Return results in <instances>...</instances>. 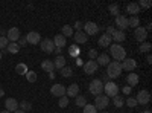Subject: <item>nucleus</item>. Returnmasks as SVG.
Returning a JSON list of instances; mask_svg holds the SVG:
<instances>
[{
    "label": "nucleus",
    "mask_w": 152,
    "mask_h": 113,
    "mask_svg": "<svg viewBox=\"0 0 152 113\" xmlns=\"http://www.w3.org/2000/svg\"><path fill=\"white\" fill-rule=\"evenodd\" d=\"M137 5H138V8H145V9L151 8V2H149V0H140Z\"/></svg>",
    "instance_id": "ea45409f"
},
{
    "label": "nucleus",
    "mask_w": 152,
    "mask_h": 113,
    "mask_svg": "<svg viewBox=\"0 0 152 113\" xmlns=\"http://www.w3.org/2000/svg\"><path fill=\"white\" fill-rule=\"evenodd\" d=\"M138 24H140V18L137 16H132L131 18H128V28H138Z\"/></svg>",
    "instance_id": "bb28decb"
},
{
    "label": "nucleus",
    "mask_w": 152,
    "mask_h": 113,
    "mask_svg": "<svg viewBox=\"0 0 152 113\" xmlns=\"http://www.w3.org/2000/svg\"><path fill=\"white\" fill-rule=\"evenodd\" d=\"M6 38H8V41H11V43H17L18 38H20V29H18V28H11V29L6 32Z\"/></svg>",
    "instance_id": "f8f14e48"
},
{
    "label": "nucleus",
    "mask_w": 152,
    "mask_h": 113,
    "mask_svg": "<svg viewBox=\"0 0 152 113\" xmlns=\"http://www.w3.org/2000/svg\"><path fill=\"white\" fill-rule=\"evenodd\" d=\"M88 57H90V60H94V61H96V58H97V51H96V49H90V51H88Z\"/></svg>",
    "instance_id": "c03bdc74"
},
{
    "label": "nucleus",
    "mask_w": 152,
    "mask_h": 113,
    "mask_svg": "<svg viewBox=\"0 0 152 113\" xmlns=\"http://www.w3.org/2000/svg\"><path fill=\"white\" fill-rule=\"evenodd\" d=\"M146 61L151 64V63H152V57H151V55H148V57H146Z\"/></svg>",
    "instance_id": "3c124183"
},
{
    "label": "nucleus",
    "mask_w": 152,
    "mask_h": 113,
    "mask_svg": "<svg viewBox=\"0 0 152 113\" xmlns=\"http://www.w3.org/2000/svg\"><path fill=\"white\" fill-rule=\"evenodd\" d=\"M82 26H84L82 21H76V23H75V29H76V31H82Z\"/></svg>",
    "instance_id": "de8ad7c7"
},
{
    "label": "nucleus",
    "mask_w": 152,
    "mask_h": 113,
    "mask_svg": "<svg viewBox=\"0 0 152 113\" xmlns=\"http://www.w3.org/2000/svg\"><path fill=\"white\" fill-rule=\"evenodd\" d=\"M97 69H99V66H97V63H96L94 60H90V61L84 63V72H85V73H88V75L96 73V72H97Z\"/></svg>",
    "instance_id": "9d476101"
},
{
    "label": "nucleus",
    "mask_w": 152,
    "mask_h": 113,
    "mask_svg": "<svg viewBox=\"0 0 152 113\" xmlns=\"http://www.w3.org/2000/svg\"><path fill=\"white\" fill-rule=\"evenodd\" d=\"M135 101H137V104H140V106L149 104V101H151V93H149L148 90H140V92L137 93V96H135Z\"/></svg>",
    "instance_id": "423d86ee"
},
{
    "label": "nucleus",
    "mask_w": 152,
    "mask_h": 113,
    "mask_svg": "<svg viewBox=\"0 0 152 113\" xmlns=\"http://www.w3.org/2000/svg\"><path fill=\"white\" fill-rule=\"evenodd\" d=\"M5 107H6L8 112H15V110H18V101L15 98H6Z\"/></svg>",
    "instance_id": "2eb2a0df"
},
{
    "label": "nucleus",
    "mask_w": 152,
    "mask_h": 113,
    "mask_svg": "<svg viewBox=\"0 0 152 113\" xmlns=\"http://www.w3.org/2000/svg\"><path fill=\"white\" fill-rule=\"evenodd\" d=\"M53 66H55V69H62V67H66V58L62 57V55H58L56 58H55V61H53Z\"/></svg>",
    "instance_id": "393cba45"
},
{
    "label": "nucleus",
    "mask_w": 152,
    "mask_h": 113,
    "mask_svg": "<svg viewBox=\"0 0 152 113\" xmlns=\"http://www.w3.org/2000/svg\"><path fill=\"white\" fill-rule=\"evenodd\" d=\"M108 11H110V14H111V16L117 17V16H119V5H116V3L110 5V6H108Z\"/></svg>",
    "instance_id": "2f4dec72"
},
{
    "label": "nucleus",
    "mask_w": 152,
    "mask_h": 113,
    "mask_svg": "<svg viewBox=\"0 0 152 113\" xmlns=\"http://www.w3.org/2000/svg\"><path fill=\"white\" fill-rule=\"evenodd\" d=\"M73 38H75L76 43H87L88 35H87L85 32H82V31H78L76 34H73Z\"/></svg>",
    "instance_id": "6ab92c4d"
},
{
    "label": "nucleus",
    "mask_w": 152,
    "mask_h": 113,
    "mask_svg": "<svg viewBox=\"0 0 152 113\" xmlns=\"http://www.w3.org/2000/svg\"><path fill=\"white\" fill-rule=\"evenodd\" d=\"M40 44H41V51L46 52V54H52V52L55 51V44H53V41H52V40H49V38L41 40Z\"/></svg>",
    "instance_id": "ddd939ff"
},
{
    "label": "nucleus",
    "mask_w": 152,
    "mask_h": 113,
    "mask_svg": "<svg viewBox=\"0 0 152 113\" xmlns=\"http://www.w3.org/2000/svg\"><path fill=\"white\" fill-rule=\"evenodd\" d=\"M26 40H28L29 44H38V43L41 41V35H40V32H34V31H31V32L26 35Z\"/></svg>",
    "instance_id": "4468645a"
},
{
    "label": "nucleus",
    "mask_w": 152,
    "mask_h": 113,
    "mask_svg": "<svg viewBox=\"0 0 152 113\" xmlns=\"http://www.w3.org/2000/svg\"><path fill=\"white\" fill-rule=\"evenodd\" d=\"M125 38H126V35H125V32H123V31H116V32H114V35L111 37V40L116 41V44H119V43L125 41Z\"/></svg>",
    "instance_id": "b1692460"
},
{
    "label": "nucleus",
    "mask_w": 152,
    "mask_h": 113,
    "mask_svg": "<svg viewBox=\"0 0 152 113\" xmlns=\"http://www.w3.org/2000/svg\"><path fill=\"white\" fill-rule=\"evenodd\" d=\"M84 110V113H97V110H96V107L93 106V104H85L84 107H82Z\"/></svg>",
    "instance_id": "f704fd0d"
},
{
    "label": "nucleus",
    "mask_w": 152,
    "mask_h": 113,
    "mask_svg": "<svg viewBox=\"0 0 152 113\" xmlns=\"http://www.w3.org/2000/svg\"><path fill=\"white\" fill-rule=\"evenodd\" d=\"M116 31H117V29L114 28V26H108V28H107V32H105V34H107V35H110V37H113V35H114V32H116Z\"/></svg>",
    "instance_id": "a18cd8bd"
},
{
    "label": "nucleus",
    "mask_w": 152,
    "mask_h": 113,
    "mask_svg": "<svg viewBox=\"0 0 152 113\" xmlns=\"http://www.w3.org/2000/svg\"><path fill=\"white\" fill-rule=\"evenodd\" d=\"M50 93H52L55 98L66 96V87L62 84H53L52 87H50Z\"/></svg>",
    "instance_id": "1a4fd4ad"
},
{
    "label": "nucleus",
    "mask_w": 152,
    "mask_h": 113,
    "mask_svg": "<svg viewBox=\"0 0 152 113\" xmlns=\"http://www.w3.org/2000/svg\"><path fill=\"white\" fill-rule=\"evenodd\" d=\"M53 52H55V54H56V57H58V55H61V49L55 47V51H53Z\"/></svg>",
    "instance_id": "8fccbe9b"
},
{
    "label": "nucleus",
    "mask_w": 152,
    "mask_h": 113,
    "mask_svg": "<svg viewBox=\"0 0 152 113\" xmlns=\"http://www.w3.org/2000/svg\"><path fill=\"white\" fill-rule=\"evenodd\" d=\"M126 11H128L131 14V17H132V16H137L138 12H140V8H138L137 3H129L128 6H126Z\"/></svg>",
    "instance_id": "a878e982"
},
{
    "label": "nucleus",
    "mask_w": 152,
    "mask_h": 113,
    "mask_svg": "<svg viewBox=\"0 0 152 113\" xmlns=\"http://www.w3.org/2000/svg\"><path fill=\"white\" fill-rule=\"evenodd\" d=\"M3 95H5V90H3V89H0V96H3Z\"/></svg>",
    "instance_id": "864d4df0"
},
{
    "label": "nucleus",
    "mask_w": 152,
    "mask_h": 113,
    "mask_svg": "<svg viewBox=\"0 0 152 113\" xmlns=\"http://www.w3.org/2000/svg\"><path fill=\"white\" fill-rule=\"evenodd\" d=\"M120 66H122V70L132 72V70L137 67V61H135L134 58H125V60L120 63Z\"/></svg>",
    "instance_id": "0eeeda50"
},
{
    "label": "nucleus",
    "mask_w": 152,
    "mask_h": 113,
    "mask_svg": "<svg viewBox=\"0 0 152 113\" xmlns=\"http://www.w3.org/2000/svg\"><path fill=\"white\" fill-rule=\"evenodd\" d=\"M52 41H53L55 47L61 49V47H64V46H66V43H67V38H66L64 35H61V34H56V35H55V38H53Z\"/></svg>",
    "instance_id": "a211bd4d"
},
{
    "label": "nucleus",
    "mask_w": 152,
    "mask_h": 113,
    "mask_svg": "<svg viewBox=\"0 0 152 113\" xmlns=\"http://www.w3.org/2000/svg\"><path fill=\"white\" fill-rule=\"evenodd\" d=\"M96 63H97V66H105L107 67L110 64V57L107 54H100V55H97Z\"/></svg>",
    "instance_id": "aec40b11"
},
{
    "label": "nucleus",
    "mask_w": 152,
    "mask_h": 113,
    "mask_svg": "<svg viewBox=\"0 0 152 113\" xmlns=\"http://www.w3.org/2000/svg\"><path fill=\"white\" fill-rule=\"evenodd\" d=\"M120 73H122L120 63L119 61H110V64L107 66V77L111 78V80H114V78L120 77Z\"/></svg>",
    "instance_id": "f03ea898"
},
{
    "label": "nucleus",
    "mask_w": 152,
    "mask_h": 113,
    "mask_svg": "<svg viewBox=\"0 0 152 113\" xmlns=\"http://www.w3.org/2000/svg\"><path fill=\"white\" fill-rule=\"evenodd\" d=\"M111 37L110 35H107V34H104L102 37H99V46L100 47H110L111 46Z\"/></svg>",
    "instance_id": "4be33fe9"
},
{
    "label": "nucleus",
    "mask_w": 152,
    "mask_h": 113,
    "mask_svg": "<svg viewBox=\"0 0 152 113\" xmlns=\"http://www.w3.org/2000/svg\"><path fill=\"white\" fill-rule=\"evenodd\" d=\"M84 32L87 35H96L99 32V26L94 21H87V23H84Z\"/></svg>",
    "instance_id": "6e6552de"
},
{
    "label": "nucleus",
    "mask_w": 152,
    "mask_h": 113,
    "mask_svg": "<svg viewBox=\"0 0 152 113\" xmlns=\"http://www.w3.org/2000/svg\"><path fill=\"white\" fill-rule=\"evenodd\" d=\"M41 69L46 70V72H49V73H53V70H55L53 61H50V60H44V61H41Z\"/></svg>",
    "instance_id": "412c9836"
},
{
    "label": "nucleus",
    "mask_w": 152,
    "mask_h": 113,
    "mask_svg": "<svg viewBox=\"0 0 152 113\" xmlns=\"http://www.w3.org/2000/svg\"><path fill=\"white\" fill-rule=\"evenodd\" d=\"M75 103H76V106H78V107H84L87 104V98L84 95H78V96H76V99H75Z\"/></svg>",
    "instance_id": "7c9ffc66"
},
{
    "label": "nucleus",
    "mask_w": 152,
    "mask_h": 113,
    "mask_svg": "<svg viewBox=\"0 0 152 113\" xmlns=\"http://www.w3.org/2000/svg\"><path fill=\"white\" fill-rule=\"evenodd\" d=\"M58 106H59L61 109H66V107L69 106V98H67V96H61L59 101H58Z\"/></svg>",
    "instance_id": "e433bc0d"
},
{
    "label": "nucleus",
    "mask_w": 152,
    "mask_h": 113,
    "mask_svg": "<svg viewBox=\"0 0 152 113\" xmlns=\"http://www.w3.org/2000/svg\"><path fill=\"white\" fill-rule=\"evenodd\" d=\"M69 52H70L72 57H78V55H79V49H78V46H70Z\"/></svg>",
    "instance_id": "a19ab883"
},
{
    "label": "nucleus",
    "mask_w": 152,
    "mask_h": 113,
    "mask_svg": "<svg viewBox=\"0 0 152 113\" xmlns=\"http://www.w3.org/2000/svg\"><path fill=\"white\" fill-rule=\"evenodd\" d=\"M88 90H90V93L94 95V96L102 95V92H104V83H102V80H93L90 83V86H88Z\"/></svg>",
    "instance_id": "7ed1b4c3"
},
{
    "label": "nucleus",
    "mask_w": 152,
    "mask_h": 113,
    "mask_svg": "<svg viewBox=\"0 0 152 113\" xmlns=\"http://www.w3.org/2000/svg\"><path fill=\"white\" fill-rule=\"evenodd\" d=\"M6 51H8L9 54H18L20 46H18L17 43H9V44H8V47H6Z\"/></svg>",
    "instance_id": "c85d7f7f"
},
{
    "label": "nucleus",
    "mask_w": 152,
    "mask_h": 113,
    "mask_svg": "<svg viewBox=\"0 0 152 113\" xmlns=\"http://www.w3.org/2000/svg\"><path fill=\"white\" fill-rule=\"evenodd\" d=\"M66 95H67V98H76L79 95V86L78 84H70L66 89Z\"/></svg>",
    "instance_id": "dca6fc26"
},
{
    "label": "nucleus",
    "mask_w": 152,
    "mask_h": 113,
    "mask_svg": "<svg viewBox=\"0 0 152 113\" xmlns=\"http://www.w3.org/2000/svg\"><path fill=\"white\" fill-rule=\"evenodd\" d=\"M0 60H2V52H0Z\"/></svg>",
    "instance_id": "13d9d810"
},
{
    "label": "nucleus",
    "mask_w": 152,
    "mask_h": 113,
    "mask_svg": "<svg viewBox=\"0 0 152 113\" xmlns=\"http://www.w3.org/2000/svg\"><path fill=\"white\" fill-rule=\"evenodd\" d=\"M143 113H151V110H146V112H143Z\"/></svg>",
    "instance_id": "4d7b16f0"
},
{
    "label": "nucleus",
    "mask_w": 152,
    "mask_h": 113,
    "mask_svg": "<svg viewBox=\"0 0 152 113\" xmlns=\"http://www.w3.org/2000/svg\"><path fill=\"white\" fill-rule=\"evenodd\" d=\"M116 24H117V31H123L125 32V29L128 28V18H126L125 16H117L116 17Z\"/></svg>",
    "instance_id": "f3484780"
},
{
    "label": "nucleus",
    "mask_w": 152,
    "mask_h": 113,
    "mask_svg": "<svg viewBox=\"0 0 152 113\" xmlns=\"http://www.w3.org/2000/svg\"><path fill=\"white\" fill-rule=\"evenodd\" d=\"M14 113H26V112H23V110H15Z\"/></svg>",
    "instance_id": "5fc2aeb1"
},
{
    "label": "nucleus",
    "mask_w": 152,
    "mask_h": 113,
    "mask_svg": "<svg viewBox=\"0 0 152 113\" xmlns=\"http://www.w3.org/2000/svg\"><path fill=\"white\" fill-rule=\"evenodd\" d=\"M126 81H128L129 87H134V86H137V84H138L140 78H138V75H137V73H132V72H129V75L126 77Z\"/></svg>",
    "instance_id": "5701e85b"
},
{
    "label": "nucleus",
    "mask_w": 152,
    "mask_h": 113,
    "mask_svg": "<svg viewBox=\"0 0 152 113\" xmlns=\"http://www.w3.org/2000/svg\"><path fill=\"white\" fill-rule=\"evenodd\" d=\"M0 35L5 37V35H6V31H5V29H0Z\"/></svg>",
    "instance_id": "603ef678"
},
{
    "label": "nucleus",
    "mask_w": 152,
    "mask_h": 113,
    "mask_svg": "<svg viewBox=\"0 0 152 113\" xmlns=\"http://www.w3.org/2000/svg\"><path fill=\"white\" fill-rule=\"evenodd\" d=\"M126 106L135 107V106H138V104H137V101H135V98H126Z\"/></svg>",
    "instance_id": "37998d69"
},
{
    "label": "nucleus",
    "mask_w": 152,
    "mask_h": 113,
    "mask_svg": "<svg viewBox=\"0 0 152 113\" xmlns=\"http://www.w3.org/2000/svg\"><path fill=\"white\" fill-rule=\"evenodd\" d=\"M15 72H17L18 75H26V73H28V66L23 64V63H20V64L15 66Z\"/></svg>",
    "instance_id": "c756f323"
},
{
    "label": "nucleus",
    "mask_w": 152,
    "mask_h": 113,
    "mask_svg": "<svg viewBox=\"0 0 152 113\" xmlns=\"http://www.w3.org/2000/svg\"><path fill=\"white\" fill-rule=\"evenodd\" d=\"M110 52H111V57L116 60V61H123L125 58H126V51H125V47L123 46H120V44H111L110 46Z\"/></svg>",
    "instance_id": "f257e3e1"
},
{
    "label": "nucleus",
    "mask_w": 152,
    "mask_h": 113,
    "mask_svg": "<svg viewBox=\"0 0 152 113\" xmlns=\"http://www.w3.org/2000/svg\"><path fill=\"white\" fill-rule=\"evenodd\" d=\"M134 37H135L137 41L145 43V41H146V37H148V31H146L143 26H138V28H135V31H134Z\"/></svg>",
    "instance_id": "9b49d317"
},
{
    "label": "nucleus",
    "mask_w": 152,
    "mask_h": 113,
    "mask_svg": "<svg viewBox=\"0 0 152 113\" xmlns=\"http://www.w3.org/2000/svg\"><path fill=\"white\" fill-rule=\"evenodd\" d=\"M113 103H114V106H116V107H122L123 104H125V101H123V98H120L119 95H116V96H113Z\"/></svg>",
    "instance_id": "473e14b6"
},
{
    "label": "nucleus",
    "mask_w": 152,
    "mask_h": 113,
    "mask_svg": "<svg viewBox=\"0 0 152 113\" xmlns=\"http://www.w3.org/2000/svg\"><path fill=\"white\" fill-rule=\"evenodd\" d=\"M151 47H152V44H151L149 41H145V43L140 44V47H138V49H140V52L143 54V52H149V51H151Z\"/></svg>",
    "instance_id": "c9c22d12"
},
{
    "label": "nucleus",
    "mask_w": 152,
    "mask_h": 113,
    "mask_svg": "<svg viewBox=\"0 0 152 113\" xmlns=\"http://www.w3.org/2000/svg\"><path fill=\"white\" fill-rule=\"evenodd\" d=\"M108 104H110V98L107 95H99V96L94 98V104L93 106L96 107V110H104V109L108 107Z\"/></svg>",
    "instance_id": "39448f33"
},
{
    "label": "nucleus",
    "mask_w": 152,
    "mask_h": 113,
    "mask_svg": "<svg viewBox=\"0 0 152 113\" xmlns=\"http://www.w3.org/2000/svg\"><path fill=\"white\" fill-rule=\"evenodd\" d=\"M131 89H132V87H129V86L123 87V93H125V95H129V93H131Z\"/></svg>",
    "instance_id": "09e8293b"
},
{
    "label": "nucleus",
    "mask_w": 152,
    "mask_h": 113,
    "mask_svg": "<svg viewBox=\"0 0 152 113\" xmlns=\"http://www.w3.org/2000/svg\"><path fill=\"white\" fill-rule=\"evenodd\" d=\"M104 92L108 98H113V96H116L119 93V86L116 83H113V81H108L104 84Z\"/></svg>",
    "instance_id": "20e7f679"
},
{
    "label": "nucleus",
    "mask_w": 152,
    "mask_h": 113,
    "mask_svg": "<svg viewBox=\"0 0 152 113\" xmlns=\"http://www.w3.org/2000/svg\"><path fill=\"white\" fill-rule=\"evenodd\" d=\"M2 113H11V112H8V110H3V112H2Z\"/></svg>",
    "instance_id": "6e6d98bb"
},
{
    "label": "nucleus",
    "mask_w": 152,
    "mask_h": 113,
    "mask_svg": "<svg viewBox=\"0 0 152 113\" xmlns=\"http://www.w3.org/2000/svg\"><path fill=\"white\" fill-rule=\"evenodd\" d=\"M26 78H28V81H29V83H35V81H37V73H35L34 70H28Z\"/></svg>",
    "instance_id": "58836bf2"
},
{
    "label": "nucleus",
    "mask_w": 152,
    "mask_h": 113,
    "mask_svg": "<svg viewBox=\"0 0 152 113\" xmlns=\"http://www.w3.org/2000/svg\"><path fill=\"white\" fill-rule=\"evenodd\" d=\"M8 44H9V41L6 37H0V49H6Z\"/></svg>",
    "instance_id": "79ce46f5"
},
{
    "label": "nucleus",
    "mask_w": 152,
    "mask_h": 113,
    "mask_svg": "<svg viewBox=\"0 0 152 113\" xmlns=\"http://www.w3.org/2000/svg\"><path fill=\"white\" fill-rule=\"evenodd\" d=\"M18 107H20V110H23V112H28V110L32 109V104H31L29 101H21V103L18 104Z\"/></svg>",
    "instance_id": "72a5a7b5"
},
{
    "label": "nucleus",
    "mask_w": 152,
    "mask_h": 113,
    "mask_svg": "<svg viewBox=\"0 0 152 113\" xmlns=\"http://www.w3.org/2000/svg\"><path fill=\"white\" fill-rule=\"evenodd\" d=\"M18 46H24V44H28V40H26V37H20L18 41H17Z\"/></svg>",
    "instance_id": "49530a36"
},
{
    "label": "nucleus",
    "mask_w": 152,
    "mask_h": 113,
    "mask_svg": "<svg viewBox=\"0 0 152 113\" xmlns=\"http://www.w3.org/2000/svg\"><path fill=\"white\" fill-rule=\"evenodd\" d=\"M61 75H62V77H64V78H69V77H72V69L69 67V66H66V67H62L61 69Z\"/></svg>",
    "instance_id": "4c0bfd02"
},
{
    "label": "nucleus",
    "mask_w": 152,
    "mask_h": 113,
    "mask_svg": "<svg viewBox=\"0 0 152 113\" xmlns=\"http://www.w3.org/2000/svg\"><path fill=\"white\" fill-rule=\"evenodd\" d=\"M73 28L70 26V24H64V26H62V32H61V35H64L66 38L67 37H73Z\"/></svg>",
    "instance_id": "cd10ccee"
}]
</instances>
